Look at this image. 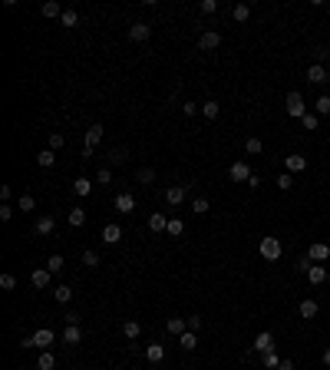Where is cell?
<instances>
[{
    "label": "cell",
    "mask_w": 330,
    "mask_h": 370,
    "mask_svg": "<svg viewBox=\"0 0 330 370\" xmlns=\"http://www.w3.org/2000/svg\"><path fill=\"white\" fill-rule=\"evenodd\" d=\"M297 311H300V317H304V320H314V317H317V301H314V298H307V301L297 304Z\"/></svg>",
    "instance_id": "cell-21"
},
{
    "label": "cell",
    "mask_w": 330,
    "mask_h": 370,
    "mask_svg": "<svg viewBox=\"0 0 330 370\" xmlns=\"http://www.w3.org/2000/svg\"><path fill=\"white\" fill-rule=\"evenodd\" d=\"M208 208H212V205H208V199H195L192 202V212L195 215H208Z\"/></svg>",
    "instance_id": "cell-45"
},
{
    "label": "cell",
    "mask_w": 330,
    "mask_h": 370,
    "mask_svg": "<svg viewBox=\"0 0 330 370\" xmlns=\"http://www.w3.org/2000/svg\"><path fill=\"white\" fill-rule=\"evenodd\" d=\"M255 351H258V354L274 351V334H271V331H261V334L255 337Z\"/></svg>",
    "instance_id": "cell-10"
},
{
    "label": "cell",
    "mask_w": 330,
    "mask_h": 370,
    "mask_svg": "<svg viewBox=\"0 0 330 370\" xmlns=\"http://www.w3.org/2000/svg\"><path fill=\"white\" fill-rule=\"evenodd\" d=\"M258 255H261L264 261H277V258H281V238H261Z\"/></svg>",
    "instance_id": "cell-2"
},
{
    "label": "cell",
    "mask_w": 330,
    "mask_h": 370,
    "mask_svg": "<svg viewBox=\"0 0 330 370\" xmlns=\"http://www.w3.org/2000/svg\"><path fill=\"white\" fill-rule=\"evenodd\" d=\"M40 13H43V17H46V20H53V17H56V20H60V17H63V7H60V4H56V0H46V4H43V7H40Z\"/></svg>",
    "instance_id": "cell-23"
},
{
    "label": "cell",
    "mask_w": 330,
    "mask_h": 370,
    "mask_svg": "<svg viewBox=\"0 0 330 370\" xmlns=\"http://www.w3.org/2000/svg\"><path fill=\"white\" fill-rule=\"evenodd\" d=\"M198 10L205 13V17H212V13L218 10V0H201V4H198Z\"/></svg>",
    "instance_id": "cell-47"
},
{
    "label": "cell",
    "mask_w": 330,
    "mask_h": 370,
    "mask_svg": "<svg viewBox=\"0 0 330 370\" xmlns=\"http://www.w3.org/2000/svg\"><path fill=\"white\" fill-rule=\"evenodd\" d=\"M277 370H294V360H291V357H284V360L277 364Z\"/></svg>",
    "instance_id": "cell-54"
},
{
    "label": "cell",
    "mask_w": 330,
    "mask_h": 370,
    "mask_svg": "<svg viewBox=\"0 0 330 370\" xmlns=\"http://www.w3.org/2000/svg\"><path fill=\"white\" fill-rule=\"evenodd\" d=\"M53 228H56V218H53V215H40L37 225H33V232H37V235H53Z\"/></svg>",
    "instance_id": "cell-16"
},
{
    "label": "cell",
    "mask_w": 330,
    "mask_h": 370,
    "mask_svg": "<svg viewBox=\"0 0 330 370\" xmlns=\"http://www.w3.org/2000/svg\"><path fill=\"white\" fill-rule=\"evenodd\" d=\"M281 360H284V357H277V351L261 354V364H264V367H274V370H277V364H281Z\"/></svg>",
    "instance_id": "cell-40"
},
{
    "label": "cell",
    "mask_w": 330,
    "mask_h": 370,
    "mask_svg": "<svg viewBox=\"0 0 330 370\" xmlns=\"http://www.w3.org/2000/svg\"><path fill=\"white\" fill-rule=\"evenodd\" d=\"M53 162H56V152L53 149H43L37 156V165H40V169H53Z\"/></svg>",
    "instance_id": "cell-28"
},
{
    "label": "cell",
    "mask_w": 330,
    "mask_h": 370,
    "mask_svg": "<svg viewBox=\"0 0 330 370\" xmlns=\"http://www.w3.org/2000/svg\"><path fill=\"white\" fill-rule=\"evenodd\" d=\"M261 149H264V142L258 136H251L248 142H244V152H248V156H261Z\"/></svg>",
    "instance_id": "cell-30"
},
{
    "label": "cell",
    "mask_w": 330,
    "mask_h": 370,
    "mask_svg": "<svg viewBox=\"0 0 330 370\" xmlns=\"http://www.w3.org/2000/svg\"><path fill=\"white\" fill-rule=\"evenodd\" d=\"M165 331L175 334V337H182V334L188 331V317H168V320H165Z\"/></svg>",
    "instance_id": "cell-15"
},
{
    "label": "cell",
    "mask_w": 330,
    "mask_h": 370,
    "mask_svg": "<svg viewBox=\"0 0 330 370\" xmlns=\"http://www.w3.org/2000/svg\"><path fill=\"white\" fill-rule=\"evenodd\" d=\"M314 113L317 116H330V96H320V100L314 103Z\"/></svg>",
    "instance_id": "cell-38"
},
{
    "label": "cell",
    "mask_w": 330,
    "mask_h": 370,
    "mask_svg": "<svg viewBox=\"0 0 330 370\" xmlns=\"http://www.w3.org/2000/svg\"><path fill=\"white\" fill-rule=\"evenodd\" d=\"M149 37H152V27L145 23V20H136V23L129 27V40H136V43H145Z\"/></svg>",
    "instance_id": "cell-4"
},
{
    "label": "cell",
    "mask_w": 330,
    "mask_h": 370,
    "mask_svg": "<svg viewBox=\"0 0 330 370\" xmlns=\"http://www.w3.org/2000/svg\"><path fill=\"white\" fill-rule=\"evenodd\" d=\"M73 192L80 195V199H86V195L93 192V182H89L86 176H80V179H76V182H73Z\"/></svg>",
    "instance_id": "cell-25"
},
{
    "label": "cell",
    "mask_w": 330,
    "mask_h": 370,
    "mask_svg": "<svg viewBox=\"0 0 330 370\" xmlns=\"http://www.w3.org/2000/svg\"><path fill=\"white\" fill-rule=\"evenodd\" d=\"M50 281H53V271H50V268H37V271H33V275H30V284H33V288H37V291L50 288Z\"/></svg>",
    "instance_id": "cell-6"
},
{
    "label": "cell",
    "mask_w": 330,
    "mask_h": 370,
    "mask_svg": "<svg viewBox=\"0 0 330 370\" xmlns=\"http://www.w3.org/2000/svg\"><path fill=\"white\" fill-rule=\"evenodd\" d=\"M112 182V169L109 165H99V172H96V185H109Z\"/></svg>",
    "instance_id": "cell-37"
},
{
    "label": "cell",
    "mask_w": 330,
    "mask_h": 370,
    "mask_svg": "<svg viewBox=\"0 0 330 370\" xmlns=\"http://www.w3.org/2000/svg\"><path fill=\"white\" fill-rule=\"evenodd\" d=\"M136 179H139V182H142V185L156 182V169H149V165H145V169H139V172H136Z\"/></svg>",
    "instance_id": "cell-41"
},
{
    "label": "cell",
    "mask_w": 330,
    "mask_h": 370,
    "mask_svg": "<svg viewBox=\"0 0 330 370\" xmlns=\"http://www.w3.org/2000/svg\"><path fill=\"white\" fill-rule=\"evenodd\" d=\"M231 17H235V20H238V23H244V20H248V17H251V7H248V4H238V7H235V10H231Z\"/></svg>",
    "instance_id": "cell-35"
},
{
    "label": "cell",
    "mask_w": 330,
    "mask_h": 370,
    "mask_svg": "<svg viewBox=\"0 0 330 370\" xmlns=\"http://www.w3.org/2000/svg\"><path fill=\"white\" fill-rule=\"evenodd\" d=\"M125 159H129V152H125V149H112L109 152V169H112V165H125Z\"/></svg>",
    "instance_id": "cell-32"
},
{
    "label": "cell",
    "mask_w": 330,
    "mask_h": 370,
    "mask_svg": "<svg viewBox=\"0 0 330 370\" xmlns=\"http://www.w3.org/2000/svg\"><path fill=\"white\" fill-rule=\"evenodd\" d=\"M300 122H304V129H307V132H314V129L320 126V116H317V113H307V116H304Z\"/></svg>",
    "instance_id": "cell-44"
},
{
    "label": "cell",
    "mask_w": 330,
    "mask_h": 370,
    "mask_svg": "<svg viewBox=\"0 0 330 370\" xmlns=\"http://www.w3.org/2000/svg\"><path fill=\"white\" fill-rule=\"evenodd\" d=\"M179 344H182V351H195V347H198V334H195V331H185L179 337Z\"/></svg>",
    "instance_id": "cell-27"
},
{
    "label": "cell",
    "mask_w": 330,
    "mask_h": 370,
    "mask_svg": "<svg viewBox=\"0 0 330 370\" xmlns=\"http://www.w3.org/2000/svg\"><path fill=\"white\" fill-rule=\"evenodd\" d=\"M327 63H330V57H327Z\"/></svg>",
    "instance_id": "cell-57"
},
{
    "label": "cell",
    "mask_w": 330,
    "mask_h": 370,
    "mask_svg": "<svg viewBox=\"0 0 330 370\" xmlns=\"http://www.w3.org/2000/svg\"><path fill=\"white\" fill-rule=\"evenodd\" d=\"M201 324H205V320H201L198 314H192V317H188V331H195V334H198V331H201Z\"/></svg>",
    "instance_id": "cell-50"
},
{
    "label": "cell",
    "mask_w": 330,
    "mask_h": 370,
    "mask_svg": "<svg viewBox=\"0 0 330 370\" xmlns=\"http://www.w3.org/2000/svg\"><path fill=\"white\" fill-rule=\"evenodd\" d=\"M66 218H69V225H73V228H83V225H86V208L73 205V208H69V215H66Z\"/></svg>",
    "instance_id": "cell-22"
},
{
    "label": "cell",
    "mask_w": 330,
    "mask_h": 370,
    "mask_svg": "<svg viewBox=\"0 0 330 370\" xmlns=\"http://www.w3.org/2000/svg\"><path fill=\"white\" fill-rule=\"evenodd\" d=\"M60 23H63V27H76V23H80V13H76V10H63Z\"/></svg>",
    "instance_id": "cell-42"
},
{
    "label": "cell",
    "mask_w": 330,
    "mask_h": 370,
    "mask_svg": "<svg viewBox=\"0 0 330 370\" xmlns=\"http://www.w3.org/2000/svg\"><path fill=\"white\" fill-rule=\"evenodd\" d=\"M132 208H136V195H129V192H119V195H116V212H125V215H129Z\"/></svg>",
    "instance_id": "cell-17"
},
{
    "label": "cell",
    "mask_w": 330,
    "mask_h": 370,
    "mask_svg": "<svg viewBox=\"0 0 330 370\" xmlns=\"http://www.w3.org/2000/svg\"><path fill=\"white\" fill-rule=\"evenodd\" d=\"M0 288H4V291H13V288H17V278H13V275H0Z\"/></svg>",
    "instance_id": "cell-48"
},
{
    "label": "cell",
    "mask_w": 330,
    "mask_h": 370,
    "mask_svg": "<svg viewBox=\"0 0 330 370\" xmlns=\"http://www.w3.org/2000/svg\"><path fill=\"white\" fill-rule=\"evenodd\" d=\"M251 176H255V172H251V165L244 162V159L231 165V182H244V185H248V179H251Z\"/></svg>",
    "instance_id": "cell-8"
},
{
    "label": "cell",
    "mask_w": 330,
    "mask_h": 370,
    "mask_svg": "<svg viewBox=\"0 0 330 370\" xmlns=\"http://www.w3.org/2000/svg\"><path fill=\"white\" fill-rule=\"evenodd\" d=\"M307 80H311V83H327V66L311 63V66H307Z\"/></svg>",
    "instance_id": "cell-20"
},
{
    "label": "cell",
    "mask_w": 330,
    "mask_h": 370,
    "mask_svg": "<svg viewBox=\"0 0 330 370\" xmlns=\"http://www.w3.org/2000/svg\"><path fill=\"white\" fill-rule=\"evenodd\" d=\"M56 340V334L50 327H40V331H33V347H40V351H50V344Z\"/></svg>",
    "instance_id": "cell-5"
},
{
    "label": "cell",
    "mask_w": 330,
    "mask_h": 370,
    "mask_svg": "<svg viewBox=\"0 0 330 370\" xmlns=\"http://www.w3.org/2000/svg\"><path fill=\"white\" fill-rule=\"evenodd\" d=\"M307 281L311 284H324L327 281V268L324 264H311V268H307Z\"/></svg>",
    "instance_id": "cell-18"
},
{
    "label": "cell",
    "mask_w": 330,
    "mask_h": 370,
    "mask_svg": "<svg viewBox=\"0 0 330 370\" xmlns=\"http://www.w3.org/2000/svg\"><path fill=\"white\" fill-rule=\"evenodd\" d=\"M122 334H125V340H139L142 324H139V320H125V324H122Z\"/></svg>",
    "instance_id": "cell-24"
},
{
    "label": "cell",
    "mask_w": 330,
    "mask_h": 370,
    "mask_svg": "<svg viewBox=\"0 0 330 370\" xmlns=\"http://www.w3.org/2000/svg\"><path fill=\"white\" fill-rule=\"evenodd\" d=\"M80 340H83V331H80V324H66V327H63V344L76 347Z\"/></svg>",
    "instance_id": "cell-12"
},
{
    "label": "cell",
    "mask_w": 330,
    "mask_h": 370,
    "mask_svg": "<svg viewBox=\"0 0 330 370\" xmlns=\"http://www.w3.org/2000/svg\"><path fill=\"white\" fill-rule=\"evenodd\" d=\"M304 169H307V159L297 156V152L284 159V172H291V176H297V172H304Z\"/></svg>",
    "instance_id": "cell-11"
},
{
    "label": "cell",
    "mask_w": 330,
    "mask_h": 370,
    "mask_svg": "<svg viewBox=\"0 0 330 370\" xmlns=\"http://www.w3.org/2000/svg\"><path fill=\"white\" fill-rule=\"evenodd\" d=\"M198 103H182V113H185V116H195V113H198Z\"/></svg>",
    "instance_id": "cell-52"
},
{
    "label": "cell",
    "mask_w": 330,
    "mask_h": 370,
    "mask_svg": "<svg viewBox=\"0 0 330 370\" xmlns=\"http://www.w3.org/2000/svg\"><path fill=\"white\" fill-rule=\"evenodd\" d=\"M37 208V199L33 195H20V212H33Z\"/></svg>",
    "instance_id": "cell-46"
},
{
    "label": "cell",
    "mask_w": 330,
    "mask_h": 370,
    "mask_svg": "<svg viewBox=\"0 0 330 370\" xmlns=\"http://www.w3.org/2000/svg\"><path fill=\"white\" fill-rule=\"evenodd\" d=\"M103 241H106V245H119V241H122V228H119L116 221H109V225L103 228Z\"/></svg>",
    "instance_id": "cell-14"
},
{
    "label": "cell",
    "mask_w": 330,
    "mask_h": 370,
    "mask_svg": "<svg viewBox=\"0 0 330 370\" xmlns=\"http://www.w3.org/2000/svg\"><path fill=\"white\" fill-rule=\"evenodd\" d=\"M201 113H205V119H218V113H221V106L215 100H208L205 106H201Z\"/></svg>",
    "instance_id": "cell-33"
},
{
    "label": "cell",
    "mask_w": 330,
    "mask_h": 370,
    "mask_svg": "<svg viewBox=\"0 0 330 370\" xmlns=\"http://www.w3.org/2000/svg\"><path fill=\"white\" fill-rule=\"evenodd\" d=\"M277 188H281V192L294 188V176H291V172H281V176H277Z\"/></svg>",
    "instance_id": "cell-43"
},
{
    "label": "cell",
    "mask_w": 330,
    "mask_h": 370,
    "mask_svg": "<svg viewBox=\"0 0 330 370\" xmlns=\"http://www.w3.org/2000/svg\"><path fill=\"white\" fill-rule=\"evenodd\" d=\"M0 218H4V221L13 218V205H10V202H4V205H0Z\"/></svg>",
    "instance_id": "cell-51"
},
{
    "label": "cell",
    "mask_w": 330,
    "mask_h": 370,
    "mask_svg": "<svg viewBox=\"0 0 330 370\" xmlns=\"http://www.w3.org/2000/svg\"><path fill=\"white\" fill-rule=\"evenodd\" d=\"M149 228H152V232H165V228H168V218H165L162 212H152V218H149Z\"/></svg>",
    "instance_id": "cell-29"
},
{
    "label": "cell",
    "mask_w": 330,
    "mask_h": 370,
    "mask_svg": "<svg viewBox=\"0 0 330 370\" xmlns=\"http://www.w3.org/2000/svg\"><path fill=\"white\" fill-rule=\"evenodd\" d=\"M307 258H311L314 264L327 261V258H330V245H324V241H317V245H311V251H307Z\"/></svg>",
    "instance_id": "cell-13"
},
{
    "label": "cell",
    "mask_w": 330,
    "mask_h": 370,
    "mask_svg": "<svg viewBox=\"0 0 330 370\" xmlns=\"http://www.w3.org/2000/svg\"><path fill=\"white\" fill-rule=\"evenodd\" d=\"M53 364H56V357H53L50 351H43V354L37 357V370H53Z\"/></svg>",
    "instance_id": "cell-31"
},
{
    "label": "cell",
    "mask_w": 330,
    "mask_h": 370,
    "mask_svg": "<svg viewBox=\"0 0 330 370\" xmlns=\"http://www.w3.org/2000/svg\"><path fill=\"white\" fill-rule=\"evenodd\" d=\"M188 188H192V185H168L165 188V202H168V205H182L185 195H188Z\"/></svg>",
    "instance_id": "cell-7"
},
{
    "label": "cell",
    "mask_w": 330,
    "mask_h": 370,
    "mask_svg": "<svg viewBox=\"0 0 330 370\" xmlns=\"http://www.w3.org/2000/svg\"><path fill=\"white\" fill-rule=\"evenodd\" d=\"M63 142H66V139H63V132H50V149H53V152L63 149Z\"/></svg>",
    "instance_id": "cell-49"
},
{
    "label": "cell",
    "mask_w": 330,
    "mask_h": 370,
    "mask_svg": "<svg viewBox=\"0 0 330 370\" xmlns=\"http://www.w3.org/2000/svg\"><path fill=\"white\" fill-rule=\"evenodd\" d=\"M324 364L330 367V347H327V351H324Z\"/></svg>",
    "instance_id": "cell-55"
},
{
    "label": "cell",
    "mask_w": 330,
    "mask_h": 370,
    "mask_svg": "<svg viewBox=\"0 0 330 370\" xmlns=\"http://www.w3.org/2000/svg\"><path fill=\"white\" fill-rule=\"evenodd\" d=\"M99 142H103V126H89V129H86V142H83V156L89 159Z\"/></svg>",
    "instance_id": "cell-3"
},
{
    "label": "cell",
    "mask_w": 330,
    "mask_h": 370,
    "mask_svg": "<svg viewBox=\"0 0 330 370\" xmlns=\"http://www.w3.org/2000/svg\"><path fill=\"white\" fill-rule=\"evenodd\" d=\"M198 46H201V50H218V46H221V33L218 30H205L198 37Z\"/></svg>",
    "instance_id": "cell-9"
},
{
    "label": "cell",
    "mask_w": 330,
    "mask_h": 370,
    "mask_svg": "<svg viewBox=\"0 0 330 370\" xmlns=\"http://www.w3.org/2000/svg\"><path fill=\"white\" fill-rule=\"evenodd\" d=\"M46 268H50L53 275H60V271L66 268V264H63V255H50V258H46Z\"/></svg>",
    "instance_id": "cell-36"
},
{
    "label": "cell",
    "mask_w": 330,
    "mask_h": 370,
    "mask_svg": "<svg viewBox=\"0 0 330 370\" xmlns=\"http://www.w3.org/2000/svg\"><path fill=\"white\" fill-rule=\"evenodd\" d=\"M10 195H13V188H10V185H0V199L10 202Z\"/></svg>",
    "instance_id": "cell-53"
},
{
    "label": "cell",
    "mask_w": 330,
    "mask_h": 370,
    "mask_svg": "<svg viewBox=\"0 0 330 370\" xmlns=\"http://www.w3.org/2000/svg\"><path fill=\"white\" fill-rule=\"evenodd\" d=\"M83 264H86V268H99V255H96L93 248H86L83 251Z\"/></svg>",
    "instance_id": "cell-39"
},
{
    "label": "cell",
    "mask_w": 330,
    "mask_h": 370,
    "mask_svg": "<svg viewBox=\"0 0 330 370\" xmlns=\"http://www.w3.org/2000/svg\"><path fill=\"white\" fill-rule=\"evenodd\" d=\"M145 360H149V364H162L165 360V347L162 344H149L145 347Z\"/></svg>",
    "instance_id": "cell-19"
},
{
    "label": "cell",
    "mask_w": 330,
    "mask_h": 370,
    "mask_svg": "<svg viewBox=\"0 0 330 370\" xmlns=\"http://www.w3.org/2000/svg\"><path fill=\"white\" fill-rule=\"evenodd\" d=\"M53 294H56V301H60V304H69V301H73V288H69V284H56Z\"/></svg>",
    "instance_id": "cell-26"
},
{
    "label": "cell",
    "mask_w": 330,
    "mask_h": 370,
    "mask_svg": "<svg viewBox=\"0 0 330 370\" xmlns=\"http://www.w3.org/2000/svg\"><path fill=\"white\" fill-rule=\"evenodd\" d=\"M165 232L172 235V238H179V235L185 232V221H182V218H168V228H165Z\"/></svg>",
    "instance_id": "cell-34"
},
{
    "label": "cell",
    "mask_w": 330,
    "mask_h": 370,
    "mask_svg": "<svg viewBox=\"0 0 330 370\" xmlns=\"http://www.w3.org/2000/svg\"><path fill=\"white\" fill-rule=\"evenodd\" d=\"M188 370H198V367H188Z\"/></svg>",
    "instance_id": "cell-56"
},
{
    "label": "cell",
    "mask_w": 330,
    "mask_h": 370,
    "mask_svg": "<svg viewBox=\"0 0 330 370\" xmlns=\"http://www.w3.org/2000/svg\"><path fill=\"white\" fill-rule=\"evenodd\" d=\"M284 106H287V116H291V119H304V116H307V103H304V96H300L297 89H294V93H287Z\"/></svg>",
    "instance_id": "cell-1"
}]
</instances>
